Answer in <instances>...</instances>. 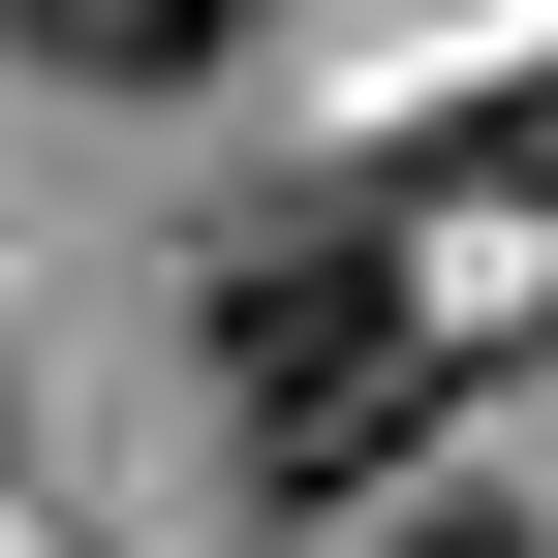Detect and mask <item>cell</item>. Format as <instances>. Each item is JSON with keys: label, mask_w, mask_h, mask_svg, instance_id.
<instances>
[{"label": "cell", "mask_w": 558, "mask_h": 558, "mask_svg": "<svg viewBox=\"0 0 558 558\" xmlns=\"http://www.w3.org/2000/svg\"><path fill=\"white\" fill-rule=\"evenodd\" d=\"M435 279H403V218H248L218 248V311H186V403H218V465L248 497H373L403 435H435Z\"/></svg>", "instance_id": "cell-1"}, {"label": "cell", "mask_w": 558, "mask_h": 558, "mask_svg": "<svg viewBox=\"0 0 558 558\" xmlns=\"http://www.w3.org/2000/svg\"><path fill=\"white\" fill-rule=\"evenodd\" d=\"M465 186H558V62H497V124H465Z\"/></svg>", "instance_id": "cell-3"}, {"label": "cell", "mask_w": 558, "mask_h": 558, "mask_svg": "<svg viewBox=\"0 0 558 558\" xmlns=\"http://www.w3.org/2000/svg\"><path fill=\"white\" fill-rule=\"evenodd\" d=\"M341 558H527V527L497 497H403V527H341Z\"/></svg>", "instance_id": "cell-4"}, {"label": "cell", "mask_w": 558, "mask_h": 558, "mask_svg": "<svg viewBox=\"0 0 558 558\" xmlns=\"http://www.w3.org/2000/svg\"><path fill=\"white\" fill-rule=\"evenodd\" d=\"M279 0H32V62H94V94H186V62H248Z\"/></svg>", "instance_id": "cell-2"}]
</instances>
